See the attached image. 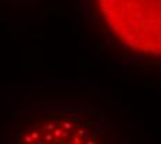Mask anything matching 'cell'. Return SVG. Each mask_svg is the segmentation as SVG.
Masks as SVG:
<instances>
[{"instance_id": "obj_1", "label": "cell", "mask_w": 161, "mask_h": 144, "mask_svg": "<svg viewBox=\"0 0 161 144\" xmlns=\"http://www.w3.org/2000/svg\"><path fill=\"white\" fill-rule=\"evenodd\" d=\"M4 139L14 144L129 143L107 114L68 100L24 104L4 125Z\"/></svg>"}, {"instance_id": "obj_2", "label": "cell", "mask_w": 161, "mask_h": 144, "mask_svg": "<svg viewBox=\"0 0 161 144\" xmlns=\"http://www.w3.org/2000/svg\"><path fill=\"white\" fill-rule=\"evenodd\" d=\"M110 35L133 53L161 58V0H93Z\"/></svg>"}, {"instance_id": "obj_3", "label": "cell", "mask_w": 161, "mask_h": 144, "mask_svg": "<svg viewBox=\"0 0 161 144\" xmlns=\"http://www.w3.org/2000/svg\"><path fill=\"white\" fill-rule=\"evenodd\" d=\"M10 4H32L35 0H6Z\"/></svg>"}]
</instances>
